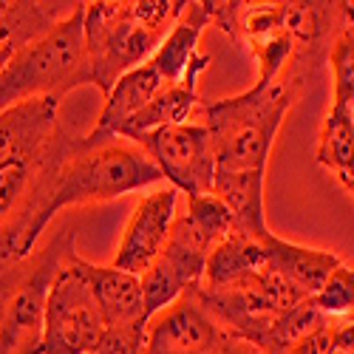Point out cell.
<instances>
[{"label": "cell", "mask_w": 354, "mask_h": 354, "mask_svg": "<svg viewBox=\"0 0 354 354\" xmlns=\"http://www.w3.org/2000/svg\"><path fill=\"white\" fill-rule=\"evenodd\" d=\"M187 0H94L82 6L91 85L108 94L122 74L151 60Z\"/></svg>", "instance_id": "6da1fadb"}, {"label": "cell", "mask_w": 354, "mask_h": 354, "mask_svg": "<svg viewBox=\"0 0 354 354\" xmlns=\"http://www.w3.org/2000/svg\"><path fill=\"white\" fill-rule=\"evenodd\" d=\"M292 102L295 88L281 77L270 85L255 82L244 94L198 105L196 116L210 133L216 173L263 179L275 136Z\"/></svg>", "instance_id": "7a4b0ae2"}, {"label": "cell", "mask_w": 354, "mask_h": 354, "mask_svg": "<svg viewBox=\"0 0 354 354\" xmlns=\"http://www.w3.org/2000/svg\"><path fill=\"white\" fill-rule=\"evenodd\" d=\"M235 227L232 213L213 193L187 198V207L176 210L159 258L139 275L147 320L201 283L210 250Z\"/></svg>", "instance_id": "3957f363"}, {"label": "cell", "mask_w": 354, "mask_h": 354, "mask_svg": "<svg viewBox=\"0 0 354 354\" xmlns=\"http://www.w3.org/2000/svg\"><path fill=\"white\" fill-rule=\"evenodd\" d=\"M162 182L156 165L142 153V147L111 139V142H85L80 139L77 151L66 159L57 173L54 190L37 221V232H43L54 221V216L66 207H85V204L113 201L125 193H136Z\"/></svg>", "instance_id": "277c9868"}, {"label": "cell", "mask_w": 354, "mask_h": 354, "mask_svg": "<svg viewBox=\"0 0 354 354\" xmlns=\"http://www.w3.org/2000/svg\"><path fill=\"white\" fill-rule=\"evenodd\" d=\"M74 235L63 224L28 255L0 263V354H40L48 286L77 250Z\"/></svg>", "instance_id": "5b68a950"}, {"label": "cell", "mask_w": 354, "mask_h": 354, "mask_svg": "<svg viewBox=\"0 0 354 354\" xmlns=\"http://www.w3.org/2000/svg\"><path fill=\"white\" fill-rule=\"evenodd\" d=\"M82 6L85 3H74V9L46 37L9 57V63L0 68V111L43 97L63 100L74 88L91 85L82 37Z\"/></svg>", "instance_id": "8992f818"}, {"label": "cell", "mask_w": 354, "mask_h": 354, "mask_svg": "<svg viewBox=\"0 0 354 354\" xmlns=\"http://www.w3.org/2000/svg\"><path fill=\"white\" fill-rule=\"evenodd\" d=\"M196 292L201 304L216 315L218 323H224L232 335L250 340L258 348L263 346L272 323L283 312L306 301L292 283H286L281 275H275L267 267L213 289L198 283Z\"/></svg>", "instance_id": "52a82bcc"}, {"label": "cell", "mask_w": 354, "mask_h": 354, "mask_svg": "<svg viewBox=\"0 0 354 354\" xmlns=\"http://www.w3.org/2000/svg\"><path fill=\"white\" fill-rule=\"evenodd\" d=\"M139 354H263L250 340L232 335L201 304L196 286L156 312L145 326Z\"/></svg>", "instance_id": "ba28073f"}, {"label": "cell", "mask_w": 354, "mask_h": 354, "mask_svg": "<svg viewBox=\"0 0 354 354\" xmlns=\"http://www.w3.org/2000/svg\"><path fill=\"white\" fill-rule=\"evenodd\" d=\"M210 15V26L216 23L221 32L250 46V51L258 60V82L270 85L281 80V71L289 66V60L298 57L286 23V0H263V3H247V0H204Z\"/></svg>", "instance_id": "9c48e42d"}, {"label": "cell", "mask_w": 354, "mask_h": 354, "mask_svg": "<svg viewBox=\"0 0 354 354\" xmlns=\"http://www.w3.org/2000/svg\"><path fill=\"white\" fill-rule=\"evenodd\" d=\"M77 250L54 275L43 315L40 354H88L105 335V323L80 270Z\"/></svg>", "instance_id": "30bf717a"}, {"label": "cell", "mask_w": 354, "mask_h": 354, "mask_svg": "<svg viewBox=\"0 0 354 354\" xmlns=\"http://www.w3.org/2000/svg\"><path fill=\"white\" fill-rule=\"evenodd\" d=\"M136 147H142V153L156 165L162 179H167L176 193L182 190L187 198L213 193L216 159L210 133L198 116L182 125H165L145 133Z\"/></svg>", "instance_id": "8fae6325"}, {"label": "cell", "mask_w": 354, "mask_h": 354, "mask_svg": "<svg viewBox=\"0 0 354 354\" xmlns=\"http://www.w3.org/2000/svg\"><path fill=\"white\" fill-rule=\"evenodd\" d=\"M176 210H179V193L173 187H162L142 196L122 232L120 250H116L111 267L139 278L159 258Z\"/></svg>", "instance_id": "7c38bea8"}, {"label": "cell", "mask_w": 354, "mask_h": 354, "mask_svg": "<svg viewBox=\"0 0 354 354\" xmlns=\"http://www.w3.org/2000/svg\"><path fill=\"white\" fill-rule=\"evenodd\" d=\"M207 66H210V57L207 54H196L193 63L185 71V77L179 82H173V85H165L142 111H136L131 120L116 131V139L139 142L145 133H151L156 128L190 122L193 116L198 113V105H201L198 102V77L204 74Z\"/></svg>", "instance_id": "4fadbf2b"}, {"label": "cell", "mask_w": 354, "mask_h": 354, "mask_svg": "<svg viewBox=\"0 0 354 354\" xmlns=\"http://www.w3.org/2000/svg\"><path fill=\"white\" fill-rule=\"evenodd\" d=\"M60 100L43 97L0 111V167L35 156L60 128Z\"/></svg>", "instance_id": "5bb4252c"}, {"label": "cell", "mask_w": 354, "mask_h": 354, "mask_svg": "<svg viewBox=\"0 0 354 354\" xmlns=\"http://www.w3.org/2000/svg\"><path fill=\"white\" fill-rule=\"evenodd\" d=\"M80 270L100 306L105 332L145 326L147 317L142 304V283L136 275L122 272L116 267H97V263H88V261H80Z\"/></svg>", "instance_id": "9a60e30c"}, {"label": "cell", "mask_w": 354, "mask_h": 354, "mask_svg": "<svg viewBox=\"0 0 354 354\" xmlns=\"http://www.w3.org/2000/svg\"><path fill=\"white\" fill-rule=\"evenodd\" d=\"M263 252H267V263L263 267L281 275L286 283H292L304 298H312L323 286V281L332 275V270H337L343 263L329 250H312L304 244L283 241L272 230L263 235Z\"/></svg>", "instance_id": "2e32d148"}, {"label": "cell", "mask_w": 354, "mask_h": 354, "mask_svg": "<svg viewBox=\"0 0 354 354\" xmlns=\"http://www.w3.org/2000/svg\"><path fill=\"white\" fill-rule=\"evenodd\" d=\"M165 88L162 77L151 68V63H142L139 68L122 74L113 82V88L105 94V105L100 111V120L94 125V131L85 136V142H111L116 139V131H120L136 111H142L147 102H151L159 91Z\"/></svg>", "instance_id": "e0dca14e"}, {"label": "cell", "mask_w": 354, "mask_h": 354, "mask_svg": "<svg viewBox=\"0 0 354 354\" xmlns=\"http://www.w3.org/2000/svg\"><path fill=\"white\" fill-rule=\"evenodd\" d=\"M207 26H210L207 3H204V0H193L190 3L187 0L182 17L170 26V32L159 43V48L151 54V60H147L151 68L162 77L165 85H173V82H179L185 77L187 66L198 54V40H201Z\"/></svg>", "instance_id": "ac0fdd59"}, {"label": "cell", "mask_w": 354, "mask_h": 354, "mask_svg": "<svg viewBox=\"0 0 354 354\" xmlns=\"http://www.w3.org/2000/svg\"><path fill=\"white\" fill-rule=\"evenodd\" d=\"M66 3L43 0H0V51H20L28 43L46 37L66 15Z\"/></svg>", "instance_id": "d6986e66"}, {"label": "cell", "mask_w": 354, "mask_h": 354, "mask_svg": "<svg viewBox=\"0 0 354 354\" xmlns=\"http://www.w3.org/2000/svg\"><path fill=\"white\" fill-rule=\"evenodd\" d=\"M267 263V252H263V239L244 232L235 227L230 235L210 250L207 255V267H204V278L201 286H224L232 283L244 275H252L258 270H263Z\"/></svg>", "instance_id": "ffe728a7"}, {"label": "cell", "mask_w": 354, "mask_h": 354, "mask_svg": "<svg viewBox=\"0 0 354 354\" xmlns=\"http://www.w3.org/2000/svg\"><path fill=\"white\" fill-rule=\"evenodd\" d=\"M317 165L329 170L351 196L354 190V111L329 108L320 128Z\"/></svg>", "instance_id": "44dd1931"}, {"label": "cell", "mask_w": 354, "mask_h": 354, "mask_svg": "<svg viewBox=\"0 0 354 354\" xmlns=\"http://www.w3.org/2000/svg\"><path fill=\"white\" fill-rule=\"evenodd\" d=\"M329 320H335V317L320 315V312L315 309V304L306 298V301H301L298 306H292L289 312H283V315L272 323V329H270L267 340H263L261 351L270 354V351H275V348H283V346L298 343V340L309 337L312 332L323 329Z\"/></svg>", "instance_id": "7402d4cb"}, {"label": "cell", "mask_w": 354, "mask_h": 354, "mask_svg": "<svg viewBox=\"0 0 354 354\" xmlns=\"http://www.w3.org/2000/svg\"><path fill=\"white\" fill-rule=\"evenodd\" d=\"M329 66H332V108L354 111V32L351 26L340 28L332 51H329Z\"/></svg>", "instance_id": "603a6c76"}, {"label": "cell", "mask_w": 354, "mask_h": 354, "mask_svg": "<svg viewBox=\"0 0 354 354\" xmlns=\"http://www.w3.org/2000/svg\"><path fill=\"white\" fill-rule=\"evenodd\" d=\"M315 309L326 317H351L354 309V272L348 263H340L332 275L323 281V286L309 298Z\"/></svg>", "instance_id": "cb8c5ba5"}, {"label": "cell", "mask_w": 354, "mask_h": 354, "mask_svg": "<svg viewBox=\"0 0 354 354\" xmlns=\"http://www.w3.org/2000/svg\"><path fill=\"white\" fill-rule=\"evenodd\" d=\"M147 326V323H145ZM145 326H128V329H108L102 340L88 354H139L145 343Z\"/></svg>", "instance_id": "d4e9b609"}, {"label": "cell", "mask_w": 354, "mask_h": 354, "mask_svg": "<svg viewBox=\"0 0 354 354\" xmlns=\"http://www.w3.org/2000/svg\"><path fill=\"white\" fill-rule=\"evenodd\" d=\"M337 320V317H335ZM335 320H329L323 329L312 332L309 337L298 340V343H292V346H283V348H275L270 354H326L329 348V340H332V326H335Z\"/></svg>", "instance_id": "484cf974"}, {"label": "cell", "mask_w": 354, "mask_h": 354, "mask_svg": "<svg viewBox=\"0 0 354 354\" xmlns=\"http://www.w3.org/2000/svg\"><path fill=\"white\" fill-rule=\"evenodd\" d=\"M326 354H354V323H351V317H337L335 320Z\"/></svg>", "instance_id": "4316f807"}, {"label": "cell", "mask_w": 354, "mask_h": 354, "mask_svg": "<svg viewBox=\"0 0 354 354\" xmlns=\"http://www.w3.org/2000/svg\"><path fill=\"white\" fill-rule=\"evenodd\" d=\"M9 57H12V54H9V51H0V68H3V66H6V63H9Z\"/></svg>", "instance_id": "83f0119b"}]
</instances>
